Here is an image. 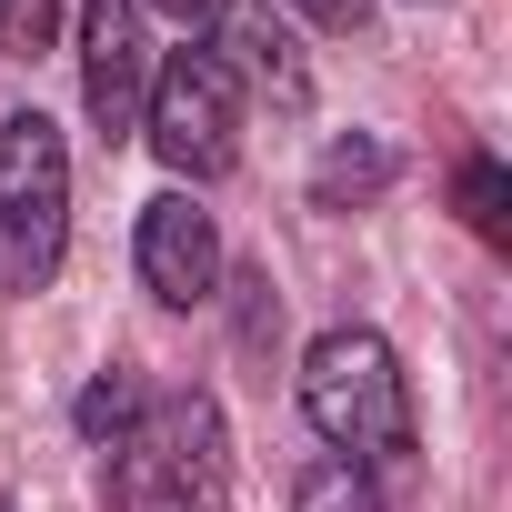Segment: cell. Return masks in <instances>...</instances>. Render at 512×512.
Here are the masks:
<instances>
[{
    "label": "cell",
    "mask_w": 512,
    "mask_h": 512,
    "mask_svg": "<svg viewBox=\"0 0 512 512\" xmlns=\"http://www.w3.org/2000/svg\"><path fill=\"white\" fill-rule=\"evenodd\" d=\"M302 412H312V432H322L342 462H362V472L412 452V382H402L392 342L362 332V322H342V332H322V342L302 352Z\"/></svg>",
    "instance_id": "6da1fadb"
},
{
    "label": "cell",
    "mask_w": 512,
    "mask_h": 512,
    "mask_svg": "<svg viewBox=\"0 0 512 512\" xmlns=\"http://www.w3.org/2000/svg\"><path fill=\"white\" fill-rule=\"evenodd\" d=\"M221 502H231L221 402L211 392L141 402V422L111 442V512H221Z\"/></svg>",
    "instance_id": "7a4b0ae2"
},
{
    "label": "cell",
    "mask_w": 512,
    "mask_h": 512,
    "mask_svg": "<svg viewBox=\"0 0 512 512\" xmlns=\"http://www.w3.org/2000/svg\"><path fill=\"white\" fill-rule=\"evenodd\" d=\"M71 241V141L51 111L0 121V292H41Z\"/></svg>",
    "instance_id": "3957f363"
},
{
    "label": "cell",
    "mask_w": 512,
    "mask_h": 512,
    "mask_svg": "<svg viewBox=\"0 0 512 512\" xmlns=\"http://www.w3.org/2000/svg\"><path fill=\"white\" fill-rule=\"evenodd\" d=\"M141 141H151L181 181H221V171L241 161V81H231L211 51H171V61L151 71Z\"/></svg>",
    "instance_id": "277c9868"
},
{
    "label": "cell",
    "mask_w": 512,
    "mask_h": 512,
    "mask_svg": "<svg viewBox=\"0 0 512 512\" xmlns=\"http://www.w3.org/2000/svg\"><path fill=\"white\" fill-rule=\"evenodd\" d=\"M81 101H91V121H101L111 141L141 131V101H151L141 0H81Z\"/></svg>",
    "instance_id": "5b68a950"
},
{
    "label": "cell",
    "mask_w": 512,
    "mask_h": 512,
    "mask_svg": "<svg viewBox=\"0 0 512 512\" xmlns=\"http://www.w3.org/2000/svg\"><path fill=\"white\" fill-rule=\"evenodd\" d=\"M141 282H151V302H171V312H201V302L221 292V231H211V211H201L191 191L141 201Z\"/></svg>",
    "instance_id": "8992f818"
},
{
    "label": "cell",
    "mask_w": 512,
    "mask_h": 512,
    "mask_svg": "<svg viewBox=\"0 0 512 512\" xmlns=\"http://www.w3.org/2000/svg\"><path fill=\"white\" fill-rule=\"evenodd\" d=\"M392 171H402L392 141H382V131H352V141H332V151L312 161V201H322V211H362V201L392 191Z\"/></svg>",
    "instance_id": "52a82bcc"
},
{
    "label": "cell",
    "mask_w": 512,
    "mask_h": 512,
    "mask_svg": "<svg viewBox=\"0 0 512 512\" xmlns=\"http://www.w3.org/2000/svg\"><path fill=\"white\" fill-rule=\"evenodd\" d=\"M211 61H221L231 81H241V71H251V81H272L282 101L302 91V71H292V41H282L262 11H221V51H211Z\"/></svg>",
    "instance_id": "ba28073f"
},
{
    "label": "cell",
    "mask_w": 512,
    "mask_h": 512,
    "mask_svg": "<svg viewBox=\"0 0 512 512\" xmlns=\"http://www.w3.org/2000/svg\"><path fill=\"white\" fill-rule=\"evenodd\" d=\"M292 512H382V492H372V472H362V462L322 452V462H302V482H292Z\"/></svg>",
    "instance_id": "9c48e42d"
},
{
    "label": "cell",
    "mask_w": 512,
    "mask_h": 512,
    "mask_svg": "<svg viewBox=\"0 0 512 512\" xmlns=\"http://www.w3.org/2000/svg\"><path fill=\"white\" fill-rule=\"evenodd\" d=\"M452 201H462V221H472V231H482L492 251L512 241V181H502V161H492V151H472V161H462Z\"/></svg>",
    "instance_id": "30bf717a"
},
{
    "label": "cell",
    "mask_w": 512,
    "mask_h": 512,
    "mask_svg": "<svg viewBox=\"0 0 512 512\" xmlns=\"http://www.w3.org/2000/svg\"><path fill=\"white\" fill-rule=\"evenodd\" d=\"M141 402H151V392H141V382H131V372H101V382H91V392H81V432H91V442H101V452H111V442H121V432H131V422H141Z\"/></svg>",
    "instance_id": "8fae6325"
},
{
    "label": "cell",
    "mask_w": 512,
    "mask_h": 512,
    "mask_svg": "<svg viewBox=\"0 0 512 512\" xmlns=\"http://www.w3.org/2000/svg\"><path fill=\"white\" fill-rule=\"evenodd\" d=\"M51 21H61V0H0V41H21V51H41Z\"/></svg>",
    "instance_id": "7c38bea8"
},
{
    "label": "cell",
    "mask_w": 512,
    "mask_h": 512,
    "mask_svg": "<svg viewBox=\"0 0 512 512\" xmlns=\"http://www.w3.org/2000/svg\"><path fill=\"white\" fill-rule=\"evenodd\" d=\"M292 11H312V21H322V31H352V21H362V11H372V0H292Z\"/></svg>",
    "instance_id": "4fadbf2b"
},
{
    "label": "cell",
    "mask_w": 512,
    "mask_h": 512,
    "mask_svg": "<svg viewBox=\"0 0 512 512\" xmlns=\"http://www.w3.org/2000/svg\"><path fill=\"white\" fill-rule=\"evenodd\" d=\"M151 11H171V21H221L231 0H151Z\"/></svg>",
    "instance_id": "5bb4252c"
},
{
    "label": "cell",
    "mask_w": 512,
    "mask_h": 512,
    "mask_svg": "<svg viewBox=\"0 0 512 512\" xmlns=\"http://www.w3.org/2000/svg\"><path fill=\"white\" fill-rule=\"evenodd\" d=\"M0 512H11V502H0Z\"/></svg>",
    "instance_id": "9a60e30c"
}]
</instances>
